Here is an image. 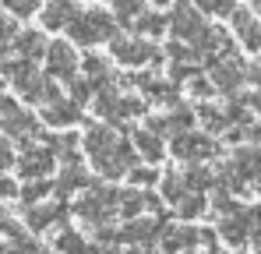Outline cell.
<instances>
[{"label": "cell", "instance_id": "4", "mask_svg": "<svg viewBox=\"0 0 261 254\" xmlns=\"http://www.w3.org/2000/svg\"><path fill=\"white\" fill-rule=\"evenodd\" d=\"M7 4H11V7H14V11H21V14H25V11H29V7H32V4H36V0H7Z\"/></svg>", "mask_w": 261, "mask_h": 254}, {"label": "cell", "instance_id": "1", "mask_svg": "<svg viewBox=\"0 0 261 254\" xmlns=\"http://www.w3.org/2000/svg\"><path fill=\"white\" fill-rule=\"evenodd\" d=\"M46 166H49V156H43V152H29V156L21 159V173H25V176H39Z\"/></svg>", "mask_w": 261, "mask_h": 254}, {"label": "cell", "instance_id": "2", "mask_svg": "<svg viewBox=\"0 0 261 254\" xmlns=\"http://www.w3.org/2000/svg\"><path fill=\"white\" fill-rule=\"evenodd\" d=\"M60 247H64V251H67V254H78V251H82V240H78L74 233H67V237L60 240Z\"/></svg>", "mask_w": 261, "mask_h": 254}, {"label": "cell", "instance_id": "3", "mask_svg": "<svg viewBox=\"0 0 261 254\" xmlns=\"http://www.w3.org/2000/svg\"><path fill=\"white\" fill-rule=\"evenodd\" d=\"M11 194H18V187H14L11 180H4V176H0V198H11Z\"/></svg>", "mask_w": 261, "mask_h": 254}]
</instances>
